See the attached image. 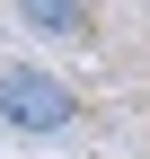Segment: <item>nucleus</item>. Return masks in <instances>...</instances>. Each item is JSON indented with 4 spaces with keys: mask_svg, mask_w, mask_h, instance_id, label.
<instances>
[{
    "mask_svg": "<svg viewBox=\"0 0 150 159\" xmlns=\"http://www.w3.org/2000/svg\"><path fill=\"white\" fill-rule=\"evenodd\" d=\"M0 124L9 133H71L80 124V97L44 62H0Z\"/></svg>",
    "mask_w": 150,
    "mask_h": 159,
    "instance_id": "f257e3e1",
    "label": "nucleus"
},
{
    "mask_svg": "<svg viewBox=\"0 0 150 159\" xmlns=\"http://www.w3.org/2000/svg\"><path fill=\"white\" fill-rule=\"evenodd\" d=\"M18 27L44 35V44H88V0H9Z\"/></svg>",
    "mask_w": 150,
    "mask_h": 159,
    "instance_id": "f03ea898",
    "label": "nucleus"
}]
</instances>
